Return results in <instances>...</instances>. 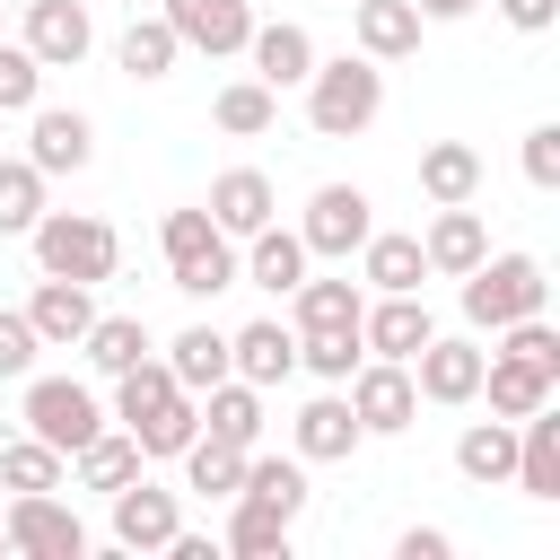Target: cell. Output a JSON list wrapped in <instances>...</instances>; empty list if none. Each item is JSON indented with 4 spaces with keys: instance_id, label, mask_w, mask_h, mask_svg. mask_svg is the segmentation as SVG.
Instances as JSON below:
<instances>
[{
    "instance_id": "obj_1",
    "label": "cell",
    "mask_w": 560,
    "mask_h": 560,
    "mask_svg": "<svg viewBox=\"0 0 560 560\" xmlns=\"http://www.w3.org/2000/svg\"><path fill=\"white\" fill-rule=\"evenodd\" d=\"M376 114H385V61H368V52H315V70H306V131L315 140H359V131H376Z\"/></svg>"
},
{
    "instance_id": "obj_2",
    "label": "cell",
    "mask_w": 560,
    "mask_h": 560,
    "mask_svg": "<svg viewBox=\"0 0 560 560\" xmlns=\"http://www.w3.org/2000/svg\"><path fill=\"white\" fill-rule=\"evenodd\" d=\"M455 306H464L472 332H499V324L551 306V271H542V254H481V262L455 280Z\"/></svg>"
},
{
    "instance_id": "obj_3",
    "label": "cell",
    "mask_w": 560,
    "mask_h": 560,
    "mask_svg": "<svg viewBox=\"0 0 560 560\" xmlns=\"http://www.w3.org/2000/svg\"><path fill=\"white\" fill-rule=\"evenodd\" d=\"M26 245H35V271H52V280H114V262H122V236H114V219H96V210H44L35 228H26Z\"/></svg>"
},
{
    "instance_id": "obj_4",
    "label": "cell",
    "mask_w": 560,
    "mask_h": 560,
    "mask_svg": "<svg viewBox=\"0 0 560 560\" xmlns=\"http://www.w3.org/2000/svg\"><path fill=\"white\" fill-rule=\"evenodd\" d=\"M18 385H26V402H18L26 438H44V446L79 455V446L105 429V402H96V385H79V376H18Z\"/></svg>"
},
{
    "instance_id": "obj_5",
    "label": "cell",
    "mask_w": 560,
    "mask_h": 560,
    "mask_svg": "<svg viewBox=\"0 0 560 560\" xmlns=\"http://www.w3.org/2000/svg\"><path fill=\"white\" fill-rule=\"evenodd\" d=\"M0 525H9V551H26V560H79L88 551V525L61 490H9Z\"/></svg>"
},
{
    "instance_id": "obj_6",
    "label": "cell",
    "mask_w": 560,
    "mask_h": 560,
    "mask_svg": "<svg viewBox=\"0 0 560 560\" xmlns=\"http://www.w3.org/2000/svg\"><path fill=\"white\" fill-rule=\"evenodd\" d=\"M368 228H376V201H368L359 184H315L306 210H298V236H306L315 262H350V254L368 245Z\"/></svg>"
},
{
    "instance_id": "obj_7",
    "label": "cell",
    "mask_w": 560,
    "mask_h": 560,
    "mask_svg": "<svg viewBox=\"0 0 560 560\" xmlns=\"http://www.w3.org/2000/svg\"><path fill=\"white\" fill-rule=\"evenodd\" d=\"M481 368H490V350H481L472 332H429V341L411 350V385H420V402H438V411H464V402L481 394Z\"/></svg>"
},
{
    "instance_id": "obj_8",
    "label": "cell",
    "mask_w": 560,
    "mask_h": 560,
    "mask_svg": "<svg viewBox=\"0 0 560 560\" xmlns=\"http://www.w3.org/2000/svg\"><path fill=\"white\" fill-rule=\"evenodd\" d=\"M341 394H350V411H359V429H368V438H402V429L420 420V385H411V359H359Z\"/></svg>"
},
{
    "instance_id": "obj_9",
    "label": "cell",
    "mask_w": 560,
    "mask_h": 560,
    "mask_svg": "<svg viewBox=\"0 0 560 560\" xmlns=\"http://www.w3.org/2000/svg\"><path fill=\"white\" fill-rule=\"evenodd\" d=\"M105 525L122 551H166L175 525H184V490H158L149 472H131L122 490H105Z\"/></svg>"
},
{
    "instance_id": "obj_10",
    "label": "cell",
    "mask_w": 560,
    "mask_h": 560,
    "mask_svg": "<svg viewBox=\"0 0 560 560\" xmlns=\"http://www.w3.org/2000/svg\"><path fill=\"white\" fill-rule=\"evenodd\" d=\"M359 446H368V429H359V411H350L341 385H324V394L298 402V420H289V455L298 464H350Z\"/></svg>"
},
{
    "instance_id": "obj_11",
    "label": "cell",
    "mask_w": 560,
    "mask_h": 560,
    "mask_svg": "<svg viewBox=\"0 0 560 560\" xmlns=\"http://www.w3.org/2000/svg\"><path fill=\"white\" fill-rule=\"evenodd\" d=\"M18 44L44 70H79L96 52V18H88V0H26L18 9Z\"/></svg>"
},
{
    "instance_id": "obj_12",
    "label": "cell",
    "mask_w": 560,
    "mask_h": 560,
    "mask_svg": "<svg viewBox=\"0 0 560 560\" xmlns=\"http://www.w3.org/2000/svg\"><path fill=\"white\" fill-rule=\"evenodd\" d=\"M158 18L175 26L184 52H210V61H236L254 35V0H166Z\"/></svg>"
},
{
    "instance_id": "obj_13",
    "label": "cell",
    "mask_w": 560,
    "mask_h": 560,
    "mask_svg": "<svg viewBox=\"0 0 560 560\" xmlns=\"http://www.w3.org/2000/svg\"><path fill=\"white\" fill-rule=\"evenodd\" d=\"M96 158V122L79 114V105H35L26 114V166L52 184V175H79Z\"/></svg>"
},
{
    "instance_id": "obj_14",
    "label": "cell",
    "mask_w": 560,
    "mask_h": 560,
    "mask_svg": "<svg viewBox=\"0 0 560 560\" xmlns=\"http://www.w3.org/2000/svg\"><path fill=\"white\" fill-rule=\"evenodd\" d=\"M228 376H245V385H289L298 376V324L289 315H254V324H236L228 332Z\"/></svg>"
},
{
    "instance_id": "obj_15",
    "label": "cell",
    "mask_w": 560,
    "mask_h": 560,
    "mask_svg": "<svg viewBox=\"0 0 560 560\" xmlns=\"http://www.w3.org/2000/svg\"><path fill=\"white\" fill-rule=\"evenodd\" d=\"M429 332H438V315H429L420 289H394V298L368 289V306H359V341H368V359H411Z\"/></svg>"
},
{
    "instance_id": "obj_16",
    "label": "cell",
    "mask_w": 560,
    "mask_h": 560,
    "mask_svg": "<svg viewBox=\"0 0 560 560\" xmlns=\"http://www.w3.org/2000/svg\"><path fill=\"white\" fill-rule=\"evenodd\" d=\"M420 254H429V280H464V271L490 254V219H481L472 201H446V210H429Z\"/></svg>"
},
{
    "instance_id": "obj_17",
    "label": "cell",
    "mask_w": 560,
    "mask_h": 560,
    "mask_svg": "<svg viewBox=\"0 0 560 560\" xmlns=\"http://www.w3.org/2000/svg\"><path fill=\"white\" fill-rule=\"evenodd\" d=\"M306 271H315V254H306V236H298V228H280V219H271V228H254V236L236 245V280H245V289L289 298Z\"/></svg>"
},
{
    "instance_id": "obj_18",
    "label": "cell",
    "mask_w": 560,
    "mask_h": 560,
    "mask_svg": "<svg viewBox=\"0 0 560 560\" xmlns=\"http://www.w3.org/2000/svg\"><path fill=\"white\" fill-rule=\"evenodd\" d=\"M210 219H219V236H254V228H271L280 219V192H271V175L262 166H228V175H210V201H201Z\"/></svg>"
},
{
    "instance_id": "obj_19",
    "label": "cell",
    "mask_w": 560,
    "mask_h": 560,
    "mask_svg": "<svg viewBox=\"0 0 560 560\" xmlns=\"http://www.w3.org/2000/svg\"><path fill=\"white\" fill-rule=\"evenodd\" d=\"M26 324H35V341H44V350H79V332L96 324V289H88V280H52V271H44V280L26 289Z\"/></svg>"
},
{
    "instance_id": "obj_20",
    "label": "cell",
    "mask_w": 560,
    "mask_h": 560,
    "mask_svg": "<svg viewBox=\"0 0 560 560\" xmlns=\"http://www.w3.org/2000/svg\"><path fill=\"white\" fill-rule=\"evenodd\" d=\"M245 61H254L262 88H306V70H315V35H306L298 18H254Z\"/></svg>"
},
{
    "instance_id": "obj_21",
    "label": "cell",
    "mask_w": 560,
    "mask_h": 560,
    "mask_svg": "<svg viewBox=\"0 0 560 560\" xmlns=\"http://www.w3.org/2000/svg\"><path fill=\"white\" fill-rule=\"evenodd\" d=\"M236 499H245V508H262V516H280V525H298L315 490H306V464H298V455H262V446H254V455H245Z\"/></svg>"
},
{
    "instance_id": "obj_22",
    "label": "cell",
    "mask_w": 560,
    "mask_h": 560,
    "mask_svg": "<svg viewBox=\"0 0 560 560\" xmlns=\"http://www.w3.org/2000/svg\"><path fill=\"white\" fill-rule=\"evenodd\" d=\"M420 280H429L420 236H411V228H368V245H359V289L394 298V289H420Z\"/></svg>"
},
{
    "instance_id": "obj_23",
    "label": "cell",
    "mask_w": 560,
    "mask_h": 560,
    "mask_svg": "<svg viewBox=\"0 0 560 560\" xmlns=\"http://www.w3.org/2000/svg\"><path fill=\"white\" fill-rule=\"evenodd\" d=\"M359 306H368V289L350 271H306L289 289V324L298 332H341V324H359Z\"/></svg>"
},
{
    "instance_id": "obj_24",
    "label": "cell",
    "mask_w": 560,
    "mask_h": 560,
    "mask_svg": "<svg viewBox=\"0 0 560 560\" xmlns=\"http://www.w3.org/2000/svg\"><path fill=\"white\" fill-rule=\"evenodd\" d=\"M560 394V376H542L534 359H516V350H490V368H481V394L472 402H490L499 420H525V411H542Z\"/></svg>"
},
{
    "instance_id": "obj_25",
    "label": "cell",
    "mask_w": 560,
    "mask_h": 560,
    "mask_svg": "<svg viewBox=\"0 0 560 560\" xmlns=\"http://www.w3.org/2000/svg\"><path fill=\"white\" fill-rule=\"evenodd\" d=\"M201 402V438H219V446H262V385H245V376H219L210 394H192Z\"/></svg>"
},
{
    "instance_id": "obj_26",
    "label": "cell",
    "mask_w": 560,
    "mask_h": 560,
    "mask_svg": "<svg viewBox=\"0 0 560 560\" xmlns=\"http://www.w3.org/2000/svg\"><path fill=\"white\" fill-rule=\"evenodd\" d=\"M508 481H516L525 499H542V508L560 499V411H551V402L516 420V472H508Z\"/></svg>"
},
{
    "instance_id": "obj_27",
    "label": "cell",
    "mask_w": 560,
    "mask_h": 560,
    "mask_svg": "<svg viewBox=\"0 0 560 560\" xmlns=\"http://www.w3.org/2000/svg\"><path fill=\"white\" fill-rule=\"evenodd\" d=\"M350 44L368 61H411L420 52V9L411 0H359L350 9Z\"/></svg>"
},
{
    "instance_id": "obj_28",
    "label": "cell",
    "mask_w": 560,
    "mask_h": 560,
    "mask_svg": "<svg viewBox=\"0 0 560 560\" xmlns=\"http://www.w3.org/2000/svg\"><path fill=\"white\" fill-rule=\"evenodd\" d=\"M455 472L472 481V490H508V472H516V420H472L464 438H455Z\"/></svg>"
},
{
    "instance_id": "obj_29",
    "label": "cell",
    "mask_w": 560,
    "mask_h": 560,
    "mask_svg": "<svg viewBox=\"0 0 560 560\" xmlns=\"http://www.w3.org/2000/svg\"><path fill=\"white\" fill-rule=\"evenodd\" d=\"M70 472H79V490H96V499H105V490H122L131 472H149V455H140V438H131L122 420H105V429L70 455Z\"/></svg>"
},
{
    "instance_id": "obj_30",
    "label": "cell",
    "mask_w": 560,
    "mask_h": 560,
    "mask_svg": "<svg viewBox=\"0 0 560 560\" xmlns=\"http://www.w3.org/2000/svg\"><path fill=\"white\" fill-rule=\"evenodd\" d=\"M420 192H429V210L481 201V149H472V140H429V149H420Z\"/></svg>"
},
{
    "instance_id": "obj_31",
    "label": "cell",
    "mask_w": 560,
    "mask_h": 560,
    "mask_svg": "<svg viewBox=\"0 0 560 560\" xmlns=\"http://www.w3.org/2000/svg\"><path fill=\"white\" fill-rule=\"evenodd\" d=\"M114 61H122V79H140V88H158V79H175V61H184V44H175V26H166V18H131V26L114 35Z\"/></svg>"
},
{
    "instance_id": "obj_32",
    "label": "cell",
    "mask_w": 560,
    "mask_h": 560,
    "mask_svg": "<svg viewBox=\"0 0 560 560\" xmlns=\"http://www.w3.org/2000/svg\"><path fill=\"white\" fill-rule=\"evenodd\" d=\"M158 359H166V376H175L184 394H210V385L228 376V332H219V324H184Z\"/></svg>"
},
{
    "instance_id": "obj_33",
    "label": "cell",
    "mask_w": 560,
    "mask_h": 560,
    "mask_svg": "<svg viewBox=\"0 0 560 560\" xmlns=\"http://www.w3.org/2000/svg\"><path fill=\"white\" fill-rule=\"evenodd\" d=\"M210 122H219L228 140H262V131L280 122V88H262V79L245 70V79H228V88L210 96Z\"/></svg>"
},
{
    "instance_id": "obj_34",
    "label": "cell",
    "mask_w": 560,
    "mask_h": 560,
    "mask_svg": "<svg viewBox=\"0 0 560 560\" xmlns=\"http://www.w3.org/2000/svg\"><path fill=\"white\" fill-rule=\"evenodd\" d=\"M79 350H88V368H96V376H122V368H131V359H149L158 341H149V324H140V315H105V306H96V324L79 332Z\"/></svg>"
},
{
    "instance_id": "obj_35",
    "label": "cell",
    "mask_w": 560,
    "mask_h": 560,
    "mask_svg": "<svg viewBox=\"0 0 560 560\" xmlns=\"http://www.w3.org/2000/svg\"><path fill=\"white\" fill-rule=\"evenodd\" d=\"M166 394H184V385H175V376H166V359L149 350V359H131V368L114 376V402H105V420H122V429H140V420H149V411H158Z\"/></svg>"
},
{
    "instance_id": "obj_36",
    "label": "cell",
    "mask_w": 560,
    "mask_h": 560,
    "mask_svg": "<svg viewBox=\"0 0 560 560\" xmlns=\"http://www.w3.org/2000/svg\"><path fill=\"white\" fill-rule=\"evenodd\" d=\"M289 534H298V525H280V516L228 499V534H219V551H228V560H289Z\"/></svg>"
},
{
    "instance_id": "obj_37",
    "label": "cell",
    "mask_w": 560,
    "mask_h": 560,
    "mask_svg": "<svg viewBox=\"0 0 560 560\" xmlns=\"http://www.w3.org/2000/svg\"><path fill=\"white\" fill-rule=\"evenodd\" d=\"M70 481V455L44 446V438H9L0 446V490H61Z\"/></svg>"
},
{
    "instance_id": "obj_38",
    "label": "cell",
    "mask_w": 560,
    "mask_h": 560,
    "mask_svg": "<svg viewBox=\"0 0 560 560\" xmlns=\"http://www.w3.org/2000/svg\"><path fill=\"white\" fill-rule=\"evenodd\" d=\"M236 481H245V446H219V438L184 446V490L192 499H236Z\"/></svg>"
},
{
    "instance_id": "obj_39",
    "label": "cell",
    "mask_w": 560,
    "mask_h": 560,
    "mask_svg": "<svg viewBox=\"0 0 560 560\" xmlns=\"http://www.w3.org/2000/svg\"><path fill=\"white\" fill-rule=\"evenodd\" d=\"M368 359V341H359V324H341V332H298V368L315 376V385H350V368Z\"/></svg>"
},
{
    "instance_id": "obj_40",
    "label": "cell",
    "mask_w": 560,
    "mask_h": 560,
    "mask_svg": "<svg viewBox=\"0 0 560 560\" xmlns=\"http://www.w3.org/2000/svg\"><path fill=\"white\" fill-rule=\"evenodd\" d=\"M166 280H175L184 298H219V289H236V236H210L201 254L166 262Z\"/></svg>"
},
{
    "instance_id": "obj_41",
    "label": "cell",
    "mask_w": 560,
    "mask_h": 560,
    "mask_svg": "<svg viewBox=\"0 0 560 560\" xmlns=\"http://www.w3.org/2000/svg\"><path fill=\"white\" fill-rule=\"evenodd\" d=\"M131 438H140V455H184V446L201 438V402H192V394H166Z\"/></svg>"
},
{
    "instance_id": "obj_42",
    "label": "cell",
    "mask_w": 560,
    "mask_h": 560,
    "mask_svg": "<svg viewBox=\"0 0 560 560\" xmlns=\"http://www.w3.org/2000/svg\"><path fill=\"white\" fill-rule=\"evenodd\" d=\"M44 210H52V201H44V175H35L26 158H0V236H26Z\"/></svg>"
},
{
    "instance_id": "obj_43",
    "label": "cell",
    "mask_w": 560,
    "mask_h": 560,
    "mask_svg": "<svg viewBox=\"0 0 560 560\" xmlns=\"http://www.w3.org/2000/svg\"><path fill=\"white\" fill-rule=\"evenodd\" d=\"M35 105H44V61L0 35V122H9V114H35Z\"/></svg>"
},
{
    "instance_id": "obj_44",
    "label": "cell",
    "mask_w": 560,
    "mask_h": 560,
    "mask_svg": "<svg viewBox=\"0 0 560 560\" xmlns=\"http://www.w3.org/2000/svg\"><path fill=\"white\" fill-rule=\"evenodd\" d=\"M490 341H499V350H516V359H534L542 376H560V332H551L542 315H516V324H499Z\"/></svg>"
},
{
    "instance_id": "obj_45",
    "label": "cell",
    "mask_w": 560,
    "mask_h": 560,
    "mask_svg": "<svg viewBox=\"0 0 560 560\" xmlns=\"http://www.w3.org/2000/svg\"><path fill=\"white\" fill-rule=\"evenodd\" d=\"M210 236H219V219H210L201 201H184V210H166V219H158V245H166V262H184V254H201Z\"/></svg>"
},
{
    "instance_id": "obj_46",
    "label": "cell",
    "mask_w": 560,
    "mask_h": 560,
    "mask_svg": "<svg viewBox=\"0 0 560 560\" xmlns=\"http://www.w3.org/2000/svg\"><path fill=\"white\" fill-rule=\"evenodd\" d=\"M35 359H44V341H35L26 306H0V376L18 385V376H35Z\"/></svg>"
},
{
    "instance_id": "obj_47",
    "label": "cell",
    "mask_w": 560,
    "mask_h": 560,
    "mask_svg": "<svg viewBox=\"0 0 560 560\" xmlns=\"http://www.w3.org/2000/svg\"><path fill=\"white\" fill-rule=\"evenodd\" d=\"M525 184L534 192H560V122H534L525 131Z\"/></svg>"
},
{
    "instance_id": "obj_48",
    "label": "cell",
    "mask_w": 560,
    "mask_h": 560,
    "mask_svg": "<svg viewBox=\"0 0 560 560\" xmlns=\"http://www.w3.org/2000/svg\"><path fill=\"white\" fill-rule=\"evenodd\" d=\"M446 551H455L446 525H402V534H394V560H446Z\"/></svg>"
},
{
    "instance_id": "obj_49",
    "label": "cell",
    "mask_w": 560,
    "mask_h": 560,
    "mask_svg": "<svg viewBox=\"0 0 560 560\" xmlns=\"http://www.w3.org/2000/svg\"><path fill=\"white\" fill-rule=\"evenodd\" d=\"M499 18H508L516 35H551V26H560V0H499Z\"/></svg>"
},
{
    "instance_id": "obj_50",
    "label": "cell",
    "mask_w": 560,
    "mask_h": 560,
    "mask_svg": "<svg viewBox=\"0 0 560 560\" xmlns=\"http://www.w3.org/2000/svg\"><path fill=\"white\" fill-rule=\"evenodd\" d=\"M411 9H420V26H455V18H472L481 0H411Z\"/></svg>"
},
{
    "instance_id": "obj_51",
    "label": "cell",
    "mask_w": 560,
    "mask_h": 560,
    "mask_svg": "<svg viewBox=\"0 0 560 560\" xmlns=\"http://www.w3.org/2000/svg\"><path fill=\"white\" fill-rule=\"evenodd\" d=\"M166 551H175V560H219V542H210V534H184V525H175V542H166Z\"/></svg>"
},
{
    "instance_id": "obj_52",
    "label": "cell",
    "mask_w": 560,
    "mask_h": 560,
    "mask_svg": "<svg viewBox=\"0 0 560 560\" xmlns=\"http://www.w3.org/2000/svg\"><path fill=\"white\" fill-rule=\"evenodd\" d=\"M0 551H9V525H0Z\"/></svg>"
}]
</instances>
